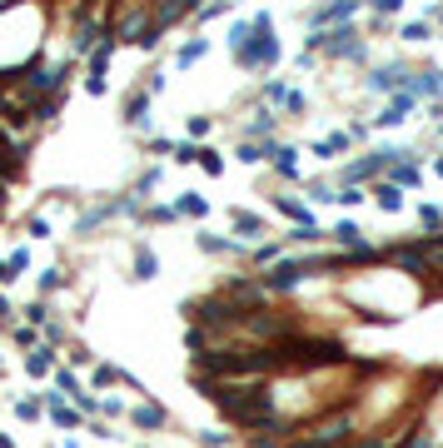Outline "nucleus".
<instances>
[{
    "mask_svg": "<svg viewBox=\"0 0 443 448\" xmlns=\"http://www.w3.org/2000/svg\"><path fill=\"white\" fill-rule=\"evenodd\" d=\"M358 10V0H334V6H324V10H314V30H324V25H334V20H349Z\"/></svg>",
    "mask_w": 443,
    "mask_h": 448,
    "instance_id": "423d86ee",
    "label": "nucleus"
},
{
    "mask_svg": "<svg viewBox=\"0 0 443 448\" xmlns=\"http://www.w3.org/2000/svg\"><path fill=\"white\" fill-rule=\"evenodd\" d=\"M274 130V115H255L249 120V135H269Z\"/></svg>",
    "mask_w": 443,
    "mask_h": 448,
    "instance_id": "c756f323",
    "label": "nucleus"
},
{
    "mask_svg": "<svg viewBox=\"0 0 443 448\" xmlns=\"http://www.w3.org/2000/svg\"><path fill=\"white\" fill-rule=\"evenodd\" d=\"M135 423H140V429H160V423H164V409H160V403H140V409H135Z\"/></svg>",
    "mask_w": 443,
    "mask_h": 448,
    "instance_id": "4468645a",
    "label": "nucleus"
},
{
    "mask_svg": "<svg viewBox=\"0 0 443 448\" xmlns=\"http://www.w3.org/2000/svg\"><path fill=\"white\" fill-rule=\"evenodd\" d=\"M155 269H160V264H155L150 244H140V249H135V279H155Z\"/></svg>",
    "mask_w": 443,
    "mask_h": 448,
    "instance_id": "ddd939ff",
    "label": "nucleus"
},
{
    "mask_svg": "<svg viewBox=\"0 0 443 448\" xmlns=\"http://www.w3.org/2000/svg\"><path fill=\"white\" fill-rule=\"evenodd\" d=\"M239 160H244V164H255V160H264V149H255V145H239Z\"/></svg>",
    "mask_w": 443,
    "mask_h": 448,
    "instance_id": "473e14b6",
    "label": "nucleus"
},
{
    "mask_svg": "<svg viewBox=\"0 0 443 448\" xmlns=\"http://www.w3.org/2000/svg\"><path fill=\"white\" fill-rule=\"evenodd\" d=\"M274 209H279V215H289L299 229H314V209H309L304 200H289V195H279V200H274Z\"/></svg>",
    "mask_w": 443,
    "mask_h": 448,
    "instance_id": "39448f33",
    "label": "nucleus"
},
{
    "mask_svg": "<svg viewBox=\"0 0 443 448\" xmlns=\"http://www.w3.org/2000/svg\"><path fill=\"white\" fill-rule=\"evenodd\" d=\"M55 389L75 398V394H80V383H75V374H70V369H60V374H55Z\"/></svg>",
    "mask_w": 443,
    "mask_h": 448,
    "instance_id": "a878e982",
    "label": "nucleus"
},
{
    "mask_svg": "<svg viewBox=\"0 0 443 448\" xmlns=\"http://www.w3.org/2000/svg\"><path fill=\"white\" fill-rule=\"evenodd\" d=\"M374 195H378V204H384L389 215H393V209H404V195H398V184H378Z\"/></svg>",
    "mask_w": 443,
    "mask_h": 448,
    "instance_id": "dca6fc26",
    "label": "nucleus"
},
{
    "mask_svg": "<svg viewBox=\"0 0 443 448\" xmlns=\"http://www.w3.org/2000/svg\"><path fill=\"white\" fill-rule=\"evenodd\" d=\"M255 264H279V244H259L255 249Z\"/></svg>",
    "mask_w": 443,
    "mask_h": 448,
    "instance_id": "cd10ccee",
    "label": "nucleus"
},
{
    "mask_svg": "<svg viewBox=\"0 0 443 448\" xmlns=\"http://www.w3.org/2000/svg\"><path fill=\"white\" fill-rule=\"evenodd\" d=\"M195 160H199V169H204V175H219V169H224V160L215 155V149H195Z\"/></svg>",
    "mask_w": 443,
    "mask_h": 448,
    "instance_id": "412c9836",
    "label": "nucleus"
},
{
    "mask_svg": "<svg viewBox=\"0 0 443 448\" xmlns=\"http://www.w3.org/2000/svg\"><path fill=\"white\" fill-rule=\"evenodd\" d=\"M409 90H413V95H443V75H438V70H424Z\"/></svg>",
    "mask_w": 443,
    "mask_h": 448,
    "instance_id": "f8f14e48",
    "label": "nucleus"
},
{
    "mask_svg": "<svg viewBox=\"0 0 443 448\" xmlns=\"http://www.w3.org/2000/svg\"><path fill=\"white\" fill-rule=\"evenodd\" d=\"M0 215H6V184H0Z\"/></svg>",
    "mask_w": 443,
    "mask_h": 448,
    "instance_id": "58836bf2",
    "label": "nucleus"
},
{
    "mask_svg": "<svg viewBox=\"0 0 443 448\" xmlns=\"http://www.w3.org/2000/svg\"><path fill=\"white\" fill-rule=\"evenodd\" d=\"M95 383H105V389H110V383H130V378H125L120 369H110V364H100V369H95Z\"/></svg>",
    "mask_w": 443,
    "mask_h": 448,
    "instance_id": "393cba45",
    "label": "nucleus"
},
{
    "mask_svg": "<svg viewBox=\"0 0 443 448\" xmlns=\"http://www.w3.org/2000/svg\"><path fill=\"white\" fill-rule=\"evenodd\" d=\"M45 409L55 414V423H60V429H80V414L65 403V394H45Z\"/></svg>",
    "mask_w": 443,
    "mask_h": 448,
    "instance_id": "0eeeda50",
    "label": "nucleus"
},
{
    "mask_svg": "<svg viewBox=\"0 0 443 448\" xmlns=\"http://www.w3.org/2000/svg\"><path fill=\"white\" fill-rule=\"evenodd\" d=\"M204 50H209V40H199V35H195V40H189V45L180 50V65H195V60H199Z\"/></svg>",
    "mask_w": 443,
    "mask_h": 448,
    "instance_id": "aec40b11",
    "label": "nucleus"
},
{
    "mask_svg": "<svg viewBox=\"0 0 443 448\" xmlns=\"http://www.w3.org/2000/svg\"><path fill=\"white\" fill-rule=\"evenodd\" d=\"M144 100H150V90H144V95H130V105H125V120H130V125L144 120Z\"/></svg>",
    "mask_w": 443,
    "mask_h": 448,
    "instance_id": "5701e85b",
    "label": "nucleus"
},
{
    "mask_svg": "<svg viewBox=\"0 0 443 448\" xmlns=\"http://www.w3.org/2000/svg\"><path fill=\"white\" fill-rule=\"evenodd\" d=\"M199 249H204V254H224L229 239H219V234H199Z\"/></svg>",
    "mask_w": 443,
    "mask_h": 448,
    "instance_id": "bb28decb",
    "label": "nucleus"
},
{
    "mask_svg": "<svg viewBox=\"0 0 443 448\" xmlns=\"http://www.w3.org/2000/svg\"><path fill=\"white\" fill-rule=\"evenodd\" d=\"M264 100H269V105H289V100H294V90H289L284 80H269V85H264Z\"/></svg>",
    "mask_w": 443,
    "mask_h": 448,
    "instance_id": "f3484780",
    "label": "nucleus"
},
{
    "mask_svg": "<svg viewBox=\"0 0 443 448\" xmlns=\"http://www.w3.org/2000/svg\"><path fill=\"white\" fill-rule=\"evenodd\" d=\"M6 279H15V269H10V264H0V284H6Z\"/></svg>",
    "mask_w": 443,
    "mask_h": 448,
    "instance_id": "c9c22d12",
    "label": "nucleus"
},
{
    "mask_svg": "<svg viewBox=\"0 0 443 448\" xmlns=\"http://www.w3.org/2000/svg\"><path fill=\"white\" fill-rule=\"evenodd\" d=\"M95 35H100L95 25H80V30H75V55H90V50H95Z\"/></svg>",
    "mask_w": 443,
    "mask_h": 448,
    "instance_id": "a211bd4d",
    "label": "nucleus"
},
{
    "mask_svg": "<svg viewBox=\"0 0 443 448\" xmlns=\"http://www.w3.org/2000/svg\"><path fill=\"white\" fill-rule=\"evenodd\" d=\"M404 40H429V20H413V25H404Z\"/></svg>",
    "mask_w": 443,
    "mask_h": 448,
    "instance_id": "7c9ffc66",
    "label": "nucleus"
},
{
    "mask_svg": "<svg viewBox=\"0 0 443 448\" xmlns=\"http://www.w3.org/2000/svg\"><path fill=\"white\" fill-rule=\"evenodd\" d=\"M433 169H438V175H443V160H438V164H433Z\"/></svg>",
    "mask_w": 443,
    "mask_h": 448,
    "instance_id": "ea45409f",
    "label": "nucleus"
},
{
    "mask_svg": "<svg viewBox=\"0 0 443 448\" xmlns=\"http://www.w3.org/2000/svg\"><path fill=\"white\" fill-rule=\"evenodd\" d=\"M389 169H393V180H389V184H398V189H404V184H418V164H413L409 155H404V160H393Z\"/></svg>",
    "mask_w": 443,
    "mask_h": 448,
    "instance_id": "9b49d317",
    "label": "nucleus"
},
{
    "mask_svg": "<svg viewBox=\"0 0 443 448\" xmlns=\"http://www.w3.org/2000/svg\"><path fill=\"white\" fill-rule=\"evenodd\" d=\"M15 414L25 418V423H35L40 414H45V403H40V398H20V403H15Z\"/></svg>",
    "mask_w": 443,
    "mask_h": 448,
    "instance_id": "4be33fe9",
    "label": "nucleus"
},
{
    "mask_svg": "<svg viewBox=\"0 0 443 448\" xmlns=\"http://www.w3.org/2000/svg\"><path fill=\"white\" fill-rule=\"evenodd\" d=\"M398 6H404V0H374V10H378V15H393Z\"/></svg>",
    "mask_w": 443,
    "mask_h": 448,
    "instance_id": "f704fd0d",
    "label": "nucleus"
},
{
    "mask_svg": "<svg viewBox=\"0 0 443 448\" xmlns=\"http://www.w3.org/2000/svg\"><path fill=\"white\" fill-rule=\"evenodd\" d=\"M334 239H339V244H344L349 254H358V249H369V244H364V229H358L354 220H344L339 229H334Z\"/></svg>",
    "mask_w": 443,
    "mask_h": 448,
    "instance_id": "9d476101",
    "label": "nucleus"
},
{
    "mask_svg": "<svg viewBox=\"0 0 443 448\" xmlns=\"http://www.w3.org/2000/svg\"><path fill=\"white\" fill-rule=\"evenodd\" d=\"M50 364H55V359H50V349H45V344H35V349L25 354V374H30V378H45V374H50Z\"/></svg>",
    "mask_w": 443,
    "mask_h": 448,
    "instance_id": "1a4fd4ad",
    "label": "nucleus"
},
{
    "mask_svg": "<svg viewBox=\"0 0 443 448\" xmlns=\"http://www.w3.org/2000/svg\"><path fill=\"white\" fill-rule=\"evenodd\" d=\"M0 319H10V304H6V299H0Z\"/></svg>",
    "mask_w": 443,
    "mask_h": 448,
    "instance_id": "4c0bfd02",
    "label": "nucleus"
},
{
    "mask_svg": "<svg viewBox=\"0 0 443 448\" xmlns=\"http://www.w3.org/2000/svg\"><path fill=\"white\" fill-rule=\"evenodd\" d=\"M269 30H274L269 15H255V20H249V40L235 50V60H239L244 70H259V65H274V60H279V40H274Z\"/></svg>",
    "mask_w": 443,
    "mask_h": 448,
    "instance_id": "f257e3e1",
    "label": "nucleus"
},
{
    "mask_svg": "<svg viewBox=\"0 0 443 448\" xmlns=\"http://www.w3.org/2000/svg\"><path fill=\"white\" fill-rule=\"evenodd\" d=\"M255 448H284V443H269V438H255Z\"/></svg>",
    "mask_w": 443,
    "mask_h": 448,
    "instance_id": "e433bc0d",
    "label": "nucleus"
},
{
    "mask_svg": "<svg viewBox=\"0 0 443 448\" xmlns=\"http://www.w3.org/2000/svg\"><path fill=\"white\" fill-rule=\"evenodd\" d=\"M384 259H389L393 269L413 274V279L433 284V264H429V254H424V239H418V244H389V249H384Z\"/></svg>",
    "mask_w": 443,
    "mask_h": 448,
    "instance_id": "f03ea898",
    "label": "nucleus"
},
{
    "mask_svg": "<svg viewBox=\"0 0 443 448\" xmlns=\"http://www.w3.org/2000/svg\"><path fill=\"white\" fill-rule=\"evenodd\" d=\"M235 234L255 239V234H264V220H259V215H244V209H239V215H235Z\"/></svg>",
    "mask_w": 443,
    "mask_h": 448,
    "instance_id": "2eb2a0df",
    "label": "nucleus"
},
{
    "mask_svg": "<svg viewBox=\"0 0 443 448\" xmlns=\"http://www.w3.org/2000/svg\"><path fill=\"white\" fill-rule=\"evenodd\" d=\"M204 209H209V204H204V195H184V200L175 204V215H195V220H199Z\"/></svg>",
    "mask_w": 443,
    "mask_h": 448,
    "instance_id": "6ab92c4d",
    "label": "nucleus"
},
{
    "mask_svg": "<svg viewBox=\"0 0 443 448\" xmlns=\"http://www.w3.org/2000/svg\"><path fill=\"white\" fill-rule=\"evenodd\" d=\"M264 155L274 160V169H279L284 180H294V175H299V164H294V149H289V145H269Z\"/></svg>",
    "mask_w": 443,
    "mask_h": 448,
    "instance_id": "6e6552de",
    "label": "nucleus"
},
{
    "mask_svg": "<svg viewBox=\"0 0 443 448\" xmlns=\"http://www.w3.org/2000/svg\"><path fill=\"white\" fill-rule=\"evenodd\" d=\"M60 284H65V269H45V279H40V289L50 294V289H60Z\"/></svg>",
    "mask_w": 443,
    "mask_h": 448,
    "instance_id": "c85d7f7f",
    "label": "nucleus"
},
{
    "mask_svg": "<svg viewBox=\"0 0 443 448\" xmlns=\"http://www.w3.org/2000/svg\"><path fill=\"white\" fill-rule=\"evenodd\" d=\"M418 220H424V229L438 234V229H443V209H438V204H424V209H418Z\"/></svg>",
    "mask_w": 443,
    "mask_h": 448,
    "instance_id": "b1692460",
    "label": "nucleus"
},
{
    "mask_svg": "<svg viewBox=\"0 0 443 448\" xmlns=\"http://www.w3.org/2000/svg\"><path fill=\"white\" fill-rule=\"evenodd\" d=\"M25 314H30V324H45V319H50V309H45V304H40V299H35V304H30Z\"/></svg>",
    "mask_w": 443,
    "mask_h": 448,
    "instance_id": "2f4dec72",
    "label": "nucleus"
},
{
    "mask_svg": "<svg viewBox=\"0 0 443 448\" xmlns=\"http://www.w3.org/2000/svg\"><path fill=\"white\" fill-rule=\"evenodd\" d=\"M6 264H10V269L20 274V269H25V264H30V254H25V249H15V254H10V259H6Z\"/></svg>",
    "mask_w": 443,
    "mask_h": 448,
    "instance_id": "72a5a7b5",
    "label": "nucleus"
},
{
    "mask_svg": "<svg viewBox=\"0 0 443 448\" xmlns=\"http://www.w3.org/2000/svg\"><path fill=\"white\" fill-rule=\"evenodd\" d=\"M409 110H413V90H398L384 105V115H374V125H398V120H409Z\"/></svg>",
    "mask_w": 443,
    "mask_h": 448,
    "instance_id": "7ed1b4c3",
    "label": "nucleus"
},
{
    "mask_svg": "<svg viewBox=\"0 0 443 448\" xmlns=\"http://www.w3.org/2000/svg\"><path fill=\"white\" fill-rule=\"evenodd\" d=\"M374 90H409V70L404 65H384V70H374L369 75Z\"/></svg>",
    "mask_w": 443,
    "mask_h": 448,
    "instance_id": "20e7f679",
    "label": "nucleus"
}]
</instances>
